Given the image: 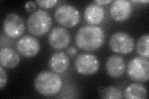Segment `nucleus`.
I'll return each instance as SVG.
<instances>
[{
  "label": "nucleus",
  "mask_w": 149,
  "mask_h": 99,
  "mask_svg": "<svg viewBox=\"0 0 149 99\" xmlns=\"http://www.w3.org/2000/svg\"><path fill=\"white\" fill-rule=\"evenodd\" d=\"M17 48L21 55L27 58H31L39 53L40 45L35 37L25 35L17 41Z\"/></svg>",
  "instance_id": "9d476101"
},
{
  "label": "nucleus",
  "mask_w": 149,
  "mask_h": 99,
  "mask_svg": "<svg viewBox=\"0 0 149 99\" xmlns=\"http://www.w3.org/2000/svg\"><path fill=\"white\" fill-rule=\"evenodd\" d=\"M129 77L137 82H147L149 79V62L147 58L137 56L132 58L127 65Z\"/></svg>",
  "instance_id": "20e7f679"
},
{
  "label": "nucleus",
  "mask_w": 149,
  "mask_h": 99,
  "mask_svg": "<svg viewBox=\"0 0 149 99\" xmlns=\"http://www.w3.org/2000/svg\"><path fill=\"white\" fill-rule=\"evenodd\" d=\"M105 34L100 27L86 26L80 28L77 32L76 44L81 50L95 51L103 44Z\"/></svg>",
  "instance_id": "f257e3e1"
},
{
  "label": "nucleus",
  "mask_w": 149,
  "mask_h": 99,
  "mask_svg": "<svg viewBox=\"0 0 149 99\" xmlns=\"http://www.w3.org/2000/svg\"><path fill=\"white\" fill-rule=\"evenodd\" d=\"M125 61L119 55L111 56L106 61V72L112 78H117L122 76L125 71Z\"/></svg>",
  "instance_id": "f8f14e48"
},
{
  "label": "nucleus",
  "mask_w": 149,
  "mask_h": 99,
  "mask_svg": "<svg viewBox=\"0 0 149 99\" xmlns=\"http://www.w3.org/2000/svg\"><path fill=\"white\" fill-rule=\"evenodd\" d=\"M25 8L28 12H32L35 10L36 6L34 2L29 1L25 4Z\"/></svg>",
  "instance_id": "412c9836"
},
{
  "label": "nucleus",
  "mask_w": 149,
  "mask_h": 99,
  "mask_svg": "<svg viewBox=\"0 0 149 99\" xmlns=\"http://www.w3.org/2000/svg\"><path fill=\"white\" fill-rule=\"evenodd\" d=\"M77 49H76L75 48H74V47H73V46H70V48L68 49V50H67L68 54L70 56H74V55H75V54L77 53Z\"/></svg>",
  "instance_id": "5701e85b"
},
{
  "label": "nucleus",
  "mask_w": 149,
  "mask_h": 99,
  "mask_svg": "<svg viewBox=\"0 0 149 99\" xmlns=\"http://www.w3.org/2000/svg\"><path fill=\"white\" fill-rule=\"evenodd\" d=\"M138 2H141L142 3H148V1H147V0H146V1H138Z\"/></svg>",
  "instance_id": "b1692460"
},
{
  "label": "nucleus",
  "mask_w": 149,
  "mask_h": 99,
  "mask_svg": "<svg viewBox=\"0 0 149 99\" xmlns=\"http://www.w3.org/2000/svg\"><path fill=\"white\" fill-rule=\"evenodd\" d=\"M132 11V4L127 0H116L110 7V14L116 21L123 22L129 17Z\"/></svg>",
  "instance_id": "9b49d317"
},
{
  "label": "nucleus",
  "mask_w": 149,
  "mask_h": 99,
  "mask_svg": "<svg viewBox=\"0 0 149 99\" xmlns=\"http://www.w3.org/2000/svg\"><path fill=\"white\" fill-rule=\"evenodd\" d=\"M101 96L102 98L108 99H119L123 98V93L120 89L113 86L106 87L102 89L101 91Z\"/></svg>",
  "instance_id": "a211bd4d"
},
{
  "label": "nucleus",
  "mask_w": 149,
  "mask_h": 99,
  "mask_svg": "<svg viewBox=\"0 0 149 99\" xmlns=\"http://www.w3.org/2000/svg\"><path fill=\"white\" fill-rule=\"evenodd\" d=\"M26 26L23 19L16 13L11 12L4 18L3 30L5 34L13 39L20 37L25 31Z\"/></svg>",
  "instance_id": "6e6552de"
},
{
  "label": "nucleus",
  "mask_w": 149,
  "mask_h": 99,
  "mask_svg": "<svg viewBox=\"0 0 149 99\" xmlns=\"http://www.w3.org/2000/svg\"><path fill=\"white\" fill-rule=\"evenodd\" d=\"M20 62V57L16 51L10 48H4L0 51V63L7 68L16 67Z\"/></svg>",
  "instance_id": "2eb2a0df"
},
{
  "label": "nucleus",
  "mask_w": 149,
  "mask_h": 99,
  "mask_svg": "<svg viewBox=\"0 0 149 99\" xmlns=\"http://www.w3.org/2000/svg\"><path fill=\"white\" fill-rule=\"evenodd\" d=\"M70 64L68 56L62 51H58L52 55L49 60V67L57 74H61L66 71Z\"/></svg>",
  "instance_id": "4468645a"
},
{
  "label": "nucleus",
  "mask_w": 149,
  "mask_h": 99,
  "mask_svg": "<svg viewBox=\"0 0 149 99\" xmlns=\"http://www.w3.org/2000/svg\"><path fill=\"white\" fill-rule=\"evenodd\" d=\"M62 84V80L57 73L48 71L40 73L34 79V86L37 91L47 97L57 94L61 91Z\"/></svg>",
  "instance_id": "f03ea898"
},
{
  "label": "nucleus",
  "mask_w": 149,
  "mask_h": 99,
  "mask_svg": "<svg viewBox=\"0 0 149 99\" xmlns=\"http://www.w3.org/2000/svg\"><path fill=\"white\" fill-rule=\"evenodd\" d=\"M49 43L55 50L66 48L70 43L71 35L69 32L62 27H56L50 31Z\"/></svg>",
  "instance_id": "1a4fd4ad"
},
{
  "label": "nucleus",
  "mask_w": 149,
  "mask_h": 99,
  "mask_svg": "<svg viewBox=\"0 0 149 99\" xmlns=\"http://www.w3.org/2000/svg\"><path fill=\"white\" fill-rule=\"evenodd\" d=\"M149 35H143L138 40L137 44V51L138 54L143 58H149Z\"/></svg>",
  "instance_id": "f3484780"
},
{
  "label": "nucleus",
  "mask_w": 149,
  "mask_h": 99,
  "mask_svg": "<svg viewBox=\"0 0 149 99\" xmlns=\"http://www.w3.org/2000/svg\"><path fill=\"white\" fill-rule=\"evenodd\" d=\"M37 4L44 8H50L55 6L58 3L57 0H37Z\"/></svg>",
  "instance_id": "6ab92c4d"
},
{
  "label": "nucleus",
  "mask_w": 149,
  "mask_h": 99,
  "mask_svg": "<svg viewBox=\"0 0 149 99\" xmlns=\"http://www.w3.org/2000/svg\"><path fill=\"white\" fill-rule=\"evenodd\" d=\"M55 18L60 25L71 28L78 24L80 20V15L74 6L70 4H62L56 9Z\"/></svg>",
  "instance_id": "39448f33"
},
{
  "label": "nucleus",
  "mask_w": 149,
  "mask_h": 99,
  "mask_svg": "<svg viewBox=\"0 0 149 99\" xmlns=\"http://www.w3.org/2000/svg\"><path fill=\"white\" fill-rule=\"evenodd\" d=\"M77 71L85 76H91L100 68V62L96 56L93 54L82 53L77 56L74 61Z\"/></svg>",
  "instance_id": "0eeeda50"
},
{
  "label": "nucleus",
  "mask_w": 149,
  "mask_h": 99,
  "mask_svg": "<svg viewBox=\"0 0 149 99\" xmlns=\"http://www.w3.org/2000/svg\"><path fill=\"white\" fill-rule=\"evenodd\" d=\"M135 42L129 34L124 32H116L111 36L109 46L114 52L120 54H127L134 50Z\"/></svg>",
  "instance_id": "423d86ee"
},
{
  "label": "nucleus",
  "mask_w": 149,
  "mask_h": 99,
  "mask_svg": "<svg viewBox=\"0 0 149 99\" xmlns=\"http://www.w3.org/2000/svg\"><path fill=\"white\" fill-rule=\"evenodd\" d=\"M104 15V9L95 3L86 6L84 11L85 19L90 25L99 24L103 21Z\"/></svg>",
  "instance_id": "ddd939ff"
},
{
  "label": "nucleus",
  "mask_w": 149,
  "mask_h": 99,
  "mask_svg": "<svg viewBox=\"0 0 149 99\" xmlns=\"http://www.w3.org/2000/svg\"><path fill=\"white\" fill-rule=\"evenodd\" d=\"M124 97L127 99L147 98V91L146 87L138 83H132L125 89Z\"/></svg>",
  "instance_id": "dca6fc26"
},
{
  "label": "nucleus",
  "mask_w": 149,
  "mask_h": 99,
  "mask_svg": "<svg viewBox=\"0 0 149 99\" xmlns=\"http://www.w3.org/2000/svg\"><path fill=\"white\" fill-rule=\"evenodd\" d=\"M52 24L49 14L43 9L32 12L27 21L28 30L35 36H42L47 33Z\"/></svg>",
  "instance_id": "7ed1b4c3"
},
{
  "label": "nucleus",
  "mask_w": 149,
  "mask_h": 99,
  "mask_svg": "<svg viewBox=\"0 0 149 99\" xmlns=\"http://www.w3.org/2000/svg\"><path fill=\"white\" fill-rule=\"evenodd\" d=\"M8 81V75L3 66L0 67V89L6 86Z\"/></svg>",
  "instance_id": "aec40b11"
},
{
  "label": "nucleus",
  "mask_w": 149,
  "mask_h": 99,
  "mask_svg": "<svg viewBox=\"0 0 149 99\" xmlns=\"http://www.w3.org/2000/svg\"><path fill=\"white\" fill-rule=\"evenodd\" d=\"M112 1L111 0H97V1H95L94 3L97 4V5H106L110 3Z\"/></svg>",
  "instance_id": "4be33fe9"
}]
</instances>
